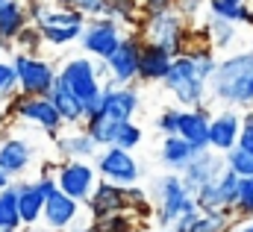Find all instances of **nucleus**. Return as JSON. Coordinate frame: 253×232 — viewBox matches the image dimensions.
I'll use <instances>...</instances> for the list:
<instances>
[{
  "instance_id": "30",
  "label": "nucleus",
  "mask_w": 253,
  "mask_h": 232,
  "mask_svg": "<svg viewBox=\"0 0 253 232\" xmlns=\"http://www.w3.org/2000/svg\"><path fill=\"white\" fill-rule=\"evenodd\" d=\"M141 138H144V132H141V126L135 120H118L115 123V135H112V147H121V150L132 153L141 144Z\"/></svg>"
},
{
  "instance_id": "4",
  "label": "nucleus",
  "mask_w": 253,
  "mask_h": 232,
  "mask_svg": "<svg viewBox=\"0 0 253 232\" xmlns=\"http://www.w3.org/2000/svg\"><path fill=\"white\" fill-rule=\"evenodd\" d=\"M56 77H59V82H62L65 88L83 103V120L97 112V97H100L103 82H100V77L94 71V59L91 56L68 59L62 68L56 71Z\"/></svg>"
},
{
  "instance_id": "17",
  "label": "nucleus",
  "mask_w": 253,
  "mask_h": 232,
  "mask_svg": "<svg viewBox=\"0 0 253 232\" xmlns=\"http://www.w3.org/2000/svg\"><path fill=\"white\" fill-rule=\"evenodd\" d=\"M77 218H80V203H77V200H71L68 194H62L59 188H56V191H50V194L44 197L42 221L47 224V230H50V232L71 230V227L77 224Z\"/></svg>"
},
{
  "instance_id": "38",
  "label": "nucleus",
  "mask_w": 253,
  "mask_h": 232,
  "mask_svg": "<svg viewBox=\"0 0 253 232\" xmlns=\"http://www.w3.org/2000/svg\"><path fill=\"white\" fill-rule=\"evenodd\" d=\"M177 123H180V109H162L156 117V129L162 135H177Z\"/></svg>"
},
{
  "instance_id": "10",
  "label": "nucleus",
  "mask_w": 253,
  "mask_h": 232,
  "mask_svg": "<svg viewBox=\"0 0 253 232\" xmlns=\"http://www.w3.org/2000/svg\"><path fill=\"white\" fill-rule=\"evenodd\" d=\"M141 36L135 30L124 33L121 44L112 50V56L106 59V82L112 85H132L138 77V53H141Z\"/></svg>"
},
{
  "instance_id": "3",
  "label": "nucleus",
  "mask_w": 253,
  "mask_h": 232,
  "mask_svg": "<svg viewBox=\"0 0 253 232\" xmlns=\"http://www.w3.org/2000/svg\"><path fill=\"white\" fill-rule=\"evenodd\" d=\"M150 200H156L153 206V221L162 227V230H171V224L183 215V212H194V197L189 194V188L183 185L180 174H162L153 179L150 185Z\"/></svg>"
},
{
  "instance_id": "8",
  "label": "nucleus",
  "mask_w": 253,
  "mask_h": 232,
  "mask_svg": "<svg viewBox=\"0 0 253 232\" xmlns=\"http://www.w3.org/2000/svg\"><path fill=\"white\" fill-rule=\"evenodd\" d=\"M124 33L126 30L118 21H112V18H85L83 33H80L77 41H80V47L85 50V56L106 62V59L112 56V50L121 44Z\"/></svg>"
},
{
  "instance_id": "16",
  "label": "nucleus",
  "mask_w": 253,
  "mask_h": 232,
  "mask_svg": "<svg viewBox=\"0 0 253 232\" xmlns=\"http://www.w3.org/2000/svg\"><path fill=\"white\" fill-rule=\"evenodd\" d=\"M209 103L194 106V109H180V123H177V135L183 141H189L194 147V153L209 147Z\"/></svg>"
},
{
  "instance_id": "36",
  "label": "nucleus",
  "mask_w": 253,
  "mask_h": 232,
  "mask_svg": "<svg viewBox=\"0 0 253 232\" xmlns=\"http://www.w3.org/2000/svg\"><path fill=\"white\" fill-rule=\"evenodd\" d=\"M18 94V77H15V68L9 59H0V100L6 103L9 97Z\"/></svg>"
},
{
  "instance_id": "51",
  "label": "nucleus",
  "mask_w": 253,
  "mask_h": 232,
  "mask_svg": "<svg viewBox=\"0 0 253 232\" xmlns=\"http://www.w3.org/2000/svg\"><path fill=\"white\" fill-rule=\"evenodd\" d=\"M0 3H3V0H0Z\"/></svg>"
},
{
  "instance_id": "2",
  "label": "nucleus",
  "mask_w": 253,
  "mask_h": 232,
  "mask_svg": "<svg viewBox=\"0 0 253 232\" xmlns=\"http://www.w3.org/2000/svg\"><path fill=\"white\" fill-rule=\"evenodd\" d=\"M135 33L141 36V41L156 44V47L168 50L171 56H180V53H186L191 47L189 21L174 6H162V9L141 12V21H138Z\"/></svg>"
},
{
  "instance_id": "22",
  "label": "nucleus",
  "mask_w": 253,
  "mask_h": 232,
  "mask_svg": "<svg viewBox=\"0 0 253 232\" xmlns=\"http://www.w3.org/2000/svg\"><path fill=\"white\" fill-rule=\"evenodd\" d=\"M97 144L85 135V129H77V132H68V135H56V153L62 156V162L68 159H83V162H91L97 156Z\"/></svg>"
},
{
  "instance_id": "29",
  "label": "nucleus",
  "mask_w": 253,
  "mask_h": 232,
  "mask_svg": "<svg viewBox=\"0 0 253 232\" xmlns=\"http://www.w3.org/2000/svg\"><path fill=\"white\" fill-rule=\"evenodd\" d=\"M138 221L129 212H115V215H103L97 221H91V232H135Z\"/></svg>"
},
{
  "instance_id": "26",
  "label": "nucleus",
  "mask_w": 253,
  "mask_h": 232,
  "mask_svg": "<svg viewBox=\"0 0 253 232\" xmlns=\"http://www.w3.org/2000/svg\"><path fill=\"white\" fill-rule=\"evenodd\" d=\"M206 9L212 18H221V21H230L236 27H253L251 18V6L248 3H230V0H206Z\"/></svg>"
},
{
  "instance_id": "45",
  "label": "nucleus",
  "mask_w": 253,
  "mask_h": 232,
  "mask_svg": "<svg viewBox=\"0 0 253 232\" xmlns=\"http://www.w3.org/2000/svg\"><path fill=\"white\" fill-rule=\"evenodd\" d=\"M50 3H56V6H71L74 0H50Z\"/></svg>"
},
{
  "instance_id": "19",
  "label": "nucleus",
  "mask_w": 253,
  "mask_h": 232,
  "mask_svg": "<svg viewBox=\"0 0 253 232\" xmlns=\"http://www.w3.org/2000/svg\"><path fill=\"white\" fill-rule=\"evenodd\" d=\"M171 62H174V56L168 50L144 41L141 53H138V77L135 79H141V82H162L168 68H171Z\"/></svg>"
},
{
  "instance_id": "42",
  "label": "nucleus",
  "mask_w": 253,
  "mask_h": 232,
  "mask_svg": "<svg viewBox=\"0 0 253 232\" xmlns=\"http://www.w3.org/2000/svg\"><path fill=\"white\" fill-rule=\"evenodd\" d=\"M138 3H141L144 12H150V9H162V6H171V0H138Z\"/></svg>"
},
{
  "instance_id": "41",
  "label": "nucleus",
  "mask_w": 253,
  "mask_h": 232,
  "mask_svg": "<svg viewBox=\"0 0 253 232\" xmlns=\"http://www.w3.org/2000/svg\"><path fill=\"white\" fill-rule=\"evenodd\" d=\"M230 232H253V218H236Z\"/></svg>"
},
{
  "instance_id": "18",
  "label": "nucleus",
  "mask_w": 253,
  "mask_h": 232,
  "mask_svg": "<svg viewBox=\"0 0 253 232\" xmlns=\"http://www.w3.org/2000/svg\"><path fill=\"white\" fill-rule=\"evenodd\" d=\"M239 129H242V120H239L236 109L212 112V117H209V150H215V153L224 156L230 147H236Z\"/></svg>"
},
{
  "instance_id": "6",
  "label": "nucleus",
  "mask_w": 253,
  "mask_h": 232,
  "mask_svg": "<svg viewBox=\"0 0 253 232\" xmlns=\"http://www.w3.org/2000/svg\"><path fill=\"white\" fill-rule=\"evenodd\" d=\"M12 68L18 77V94H33V97H47V91L56 82V68L53 62L36 56V53H18L12 50Z\"/></svg>"
},
{
  "instance_id": "27",
  "label": "nucleus",
  "mask_w": 253,
  "mask_h": 232,
  "mask_svg": "<svg viewBox=\"0 0 253 232\" xmlns=\"http://www.w3.org/2000/svg\"><path fill=\"white\" fill-rule=\"evenodd\" d=\"M0 230H24L18 218V191L15 182L0 188Z\"/></svg>"
},
{
  "instance_id": "46",
  "label": "nucleus",
  "mask_w": 253,
  "mask_h": 232,
  "mask_svg": "<svg viewBox=\"0 0 253 232\" xmlns=\"http://www.w3.org/2000/svg\"><path fill=\"white\" fill-rule=\"evenodd\" d=\"M0 232H27V230H0Z\"/></svg>"
},
{
  "instance_id": "15",
  "label": "nucleus",
  "mask_w": 253,
  "mask_h": 232,
  "mask_svg": "<svg viewBox=\"0 0 253 232\" xmlns=\"http://www.w3.org/2000/svg\"><path fill=\"white\" fill-rule=\"evenodd\" d=\"M36 156V147L21 135H3L0 138V168L9 174V179H18L30 171Z\"/></svg>"
},
{
  "instance_id": "35",
  "label": "nucleus",
  "mask_w": 253,
  "mask_h": 232,
  "mask_svg": "<svg viewBox=\"0 0 253 232\" xmlns=\"http://www.w3.org/2000/svg\"><path fill=\"white\" fill-rule=\"evenodd\" d=\"M42 44H44V41H42V33H39L36 24H27V27L12 39V50H18V53H36Z\"/></svg>"
},
{
  "instance_id": "49",
  "label": "nucleus",
  "mask_w": 253,
  "mask_h": 232,
  "mask_svg": "<svg viewBox=\"0 0 253 232\" xmlns=\"http://www.w3.org/2000/svg\"><path fill=\"white\" fill-rule=\"evenodd\" d=\"M251 18H253V6H251Z\"/></svg>"
},
{
  "instance_id": "13",
  "label": "nucleus",
  "mask_w": 253,
  "mask_h": 232,
  "mask_svg": "<svg viewBox=\"0 0 253 232\" xmlns=\"http://www.w3.org/2000/svg\"><path fill=\"white\" fill-rule=\"evenodd\" d=\"M221 171H224V156L206 147V150L194 153V159H191L189 165L180 171V179H183V185L189 188V194H194L197 188L209 185V182L221 174Z\"/></svg>"
},
{
  "instance_id": "20",
  "label": "nucleus",
  "mask_w": 253,
  "mask_h": 232,
  "mask_svg": "<svg viewBox=\"0 0 253 232\" xmlns=\"http://www.w3.org/2000/svg\"><path fill=\"white\" fill-rule=\"evenodd\" d=\"M15 191H18V218H21V227L24 230H33L42 221L44 194L39 191V185L33 179L30 182H15Z\"/></svg>"
},
{
  "instance_id": "47",
  "label": "nucleus",
  "mask_w": 253,
  "mask_h": 232,
  "mask_svg": "<svg viewBox=\"0 0 253 232\" xmlns=\"http://www.w3.org/2000/svg\"><path fill=\"white\" fill-rule=\"evenodd\" d=\"M150 232H174V230H150Z\"/></svg>"
},
{
  "instance_id": "44",
  "label": "nucleus",
  "mask_w": 253,
  "mask_h": 232,
  "mask_svg": "<svg viewBox=\"0 0 253 232\" xmlns=\"http://www.w3.org/2000/svg\"><path fill=\"white\" fill-rule=\"evenodd\" d=\"M6 185H12V179H9V174L0 168V188H6Z\"/></svg>"
},
{
  "instance_id": "1",
  "label": "nucleus",
  "mask_w": 253,
  "mask_h": 232,
  "mask_svg": "<svg viewBox=\"0 0 253 232\" xmlns=\"http://www.w3.org/2000/svg\"><path fill=\"white\" fill-rule=\"evenodd\" d=\"M206 103H218L224 109L253 106V50L218 59L215 74L206 79Z\"/></svg>"
},
{
  "instance_id": "12",
  "label": "nucleus",
  "mask_w": 253,
  "mask_h": 232,
  "mask_svg": "<svg viewBox=\"0 0 253 232\" xmlns=\"http://www.w3.org/2000/svg\"><path fill=\"white\" fill-rule=\"evenodd\" d=\"M138 106H141V94H138L135 85L103 82L94 115H103V117H109V120H132L135 112H138Z\"/></svg>"
},
{
  "instance_id": "40",
  "label": "nucleus",
  "mask_w": 253,
  "mask_h": 232,
  "mask_svg": "<svg viewBox=\"0 0 253 232\" xmlns=\"http://www.w3.org/2000/svg\"><path fill=\"white\" fill-rule=\"evenodd\" d=\"M236 147H242L245 153H251L253 156V126H242V129H239V141H236Z\"/></svg>"
},
{
  "instance_id": "48",
  "label": "nucleus",
  "mask_w": 253,
  "mask_h": 232,
  "mask_svg": "<svg viewBox=\"0 0 253 232\" xmlns=\"http://www.w3.org/2000/svg\"><path fill=\"white\" fill-rule=\"evenodd\" d=\"M230 3H248V0H230Z\"/></svg>"
},
{
  "instance_id": "31",
  "label": "nucleus",
  "mask_w": 253,
  "mask_h": 232,
  "mask_svg": "<svg viewBox=\"0 0 253 232\" xmlns=\"http://www.w3.org/2000/svg\"><path fill=\"white\" fill-rule=\"evenodd\" d=\"M39 33H42V41H44L47 47L62 50V47L74 44V41L80 39L83 27H39Z\"/></svg>"
},
{
  "instance_id": "21",
  "label": "nucleus",
  "mask_w": 253,
  "mask_h": 232,
  "mask_svg": "<svg viewBox=\"0 0 253 232\" xmlns=\"http://www.w3.org/2000/svg\"><path fill=\"white\" fill-rule=\"evenodd\" d=\"M191 159H194V147H191L189 141H183L180 135H162V144H159V162H162L165 171L180 174Z\"/></svg>"
},
{
  "instance_id": "5",
  "label": "nucleus",
  "mask_w": 253,
  "mask_h": 232,
  "mask_svg": "<svg viewBox=\"0 0 253 232\" xmlns=\"http://www.w3.org/2000/svg\"><path fill=\"white\" fill-rule=\"evenodd\" d=\"M162 85H165L168 94H171L180 106H186V109H194V106H203V103H206V82L200 79V74H197V68H194V59H191L189 53L174 56L168 74H165V79H162Z\"/></svg>"
},
{
  "instance_id": "33",
  "label": "nucleus",
  "mask_w": 253,
  "mask_h": 232,
  "mask_svg": "<svg viewBox=\"0 0 253 232\" xmlns=\"http://www.w3.org/2000/svg\"><path fill=\"white\" fill-rule=\"evenodd\" d=\"M224 168H227V171H233L239 179L253 176V156H251V153H245L242 147H230V150L224 153Z\"/></svg>"
},
{
  "instance_id": "23",
  "label": "nucleus",
  "mask_w": 253,
  "mask_h": 232,
  "mask_svg": "<svg viewBox=\"0 0 253 232\" xmlns=\"http://www.w3.org/2000/svg\"><path fill=\"white\" fill-rule=\"evenodd\" d=\"M30 24L27 3L24 0H3L0 3V41H9Z\"/></svg>"
},
{
  "instance_id": "28",
  "label": "nucleus",
  "mask_w": 253,
  "mask_h": 232,
  "mask_svg": "<svg viewBox=\"0 0 253 232\" xmlns=\"http://www.w3.org/2000/svg\"><path fill=\"white\" fill-rule=\"evenodd\" d=\"M141 3L138 0H106V18L118 21L121 27L129 24V27H138L141 21Z\"/></svg>"
},
{
  "instance_id": "14",
  "label": "nucleus",
  "mask_w": 253,
  "mask_h": 232,
  "mask_svg": "<svg viewBox=\"0 0 253 232\" xmlns=\"http://www.w3.org/2000/svg\"><path fill=\"white\" fill-rule=\"evenodd\" d=\"M88 218L97 221L103 215H115V212H126V200H124V185H115V182H106V179H97L88 200L83 203Z\"/></svg>"
},
{
  "instance_id": "52",
  "label": "nucleus",
  "mask_w": 253,
  "mask_h": 232,
  "mask_svg": "<svg viewBox=\"0 0 253 232\" xmlns=\"http://www.w3.org/2000/svg\"><path fill=\"white\" fill-rule=\"evenodd\" d=\"M251 50H253V47H251Z\"/></svg>"
},
{
  "instance_id": "50",
  "label": "nucleus",
  "mask_w": 253,
  "mask_h": 232,
  "mask_svg": "<svg viewBox=\"0 0 253 232\" xmlns=\"http://www.w3.org/2000/svg\"><path fill=\"white\" fill-rule=\"evenodd\" d=\"M85 232H91V230H85Z\"/></svg>"
},
{
  "instance_id": "11",
  "label": "nucleus",
  "mask_w": 253,
  "mask_h": 232,
  "mask_svg": "<svg viewBox=\"0 0 253 232\" xmlns=\"http://www.w3.org/2000/svg\"><path fill=\"white\" fill-rule=\"evenodd\" d=\"M56 188L68 194L71 200H77L80 206L88 200V194H91V188H94V182H97V171H94V165L91 162H83V159H68L62 165H56Z\"/></svg>"
},
{
  "instance_id": "39",
  "label": "nucleus",
  "mask_w": 253,
  "mask_h": 232,
  "mask_svg": "<svg viewBox=\"0 0 253 232\" xmlns=\"http://www.w3.org/2000/svg\"><path fill=\"white\" fill-rule=\"evenodd\" d=\"M171 6H174L186 21H191L200 9H206V0H171Z\"/></svg>"
},
{
  "instance_id": "37",
  "label": "nucleus",
  "mask_w": 253,
  "mask_h": 232,
  "mask_svg": "<svg viewBox=\"0 0 253 232\" xmlns=\"http://www.w3.org/2000/svg\"><path fill=\"white\" fill-rule=\"evenodd\" d=\"M71 9H77L83 18H106V0H74Z\"/></svg>"
},
{
  "instance_id": "34",
  "label": "nucleus",
  "mask_w": 253,
  "mask_h": 232,
  "mask_svg": "<svg viewBox=\"0 0 253 232\" xmlns=\"http://www.w3.org/2000/svg\"><path fill=\"white\" fill-rule=\"evenodd\" d=\"M233 215H236V218H253V176L239 179V191H236Z\"/></svg>"
},
{
  "instance_id": "32",
  "label": "nucleus",
  "mask_w": 253,
  "mask_h": 232,
  "mask_svg": "<svg viewBox=\"0 0 253 232\" xmlns=\"http://www.w3.org/2000/svg\"><path fill=\"white\" fill-rule=\"evenodd\" d=\"M236 224L233 215H206V212H197L194 224L186 232H230Z\"/></svg>"
},
{
  "instance_id": "9",
  "label": "nucleus",
  "mask_w": 253,
  "mask_h": 232,
  "mask_svg": "<svg viewBox=\"0 0 253 232\" xmlns=\"http://www.w3.org/2000/svg\"><path fill=\"white\" fill-rule=\"evenodd\" d=\"M94 171L100 179L106 182H115V185H138L141 179V168L135 162V156L129 150H121V147H100L97 156L91 159Z\"/></svg>"
},
{
  "instance_id": "43",
  "label": "nucleus",
  "mask_w": 253,
  "mask_h": 232,
  "mask_svg": "<svg viewBox=\"0 0 253 232\" xmlns=\"http://www.w3.org/2000/svg\"><path fill=\"white\" fill-rule=\"evenodd\" d=\"M6 56H12V44L9 41H0V59H6Z\"/></svg>"
},
{
  "instance_id": "7",
  "label": "nucleus",
  "mask_w": 253,
  "mask_h": 232,
  "mask_svg": "<svg viewBox=\"0 0 253 232\" xmlns=\"http://www.w3.org/2000/svg\"><path fill=\"white\" fill-rule=\"evenodd\" d=\"M15 117V120H24L30 126H39L42 132L47 135H59L62 132V120L56 115L53 103L47 97H33V94H15L6 100V117Z\"/></svg>"
},
{
  "instance_id": "24",
  "label": "nucleus",
  "mask_w": 253,
  "mask_h": 232,
  "mask_svg": "<svg viewBox=\"0 0 253 232\" xmlns=\"http://www.w3.org/2000/svg\"><path fill=\"white\" fill-rule=\"evenodd\" d=\"M47 100L53 103V109H56V115L62 123L68 126H77V123H83V103L65 88L62 82H59V77H56V82H53V88L47 91Z\"/></svg>"
},
{
  "instance_id": "25",
  "label": "nucleus",
  "mask_w": 253,
  "mask_h": 232,
  "mask_svg": "<svg viewBox=\"0 0 253 232\" xmlns=\"http://www.w3.org/2000/svg\"><path fill=\"white\" fill-rule=\"evenodd\" d=\"M203 33H206V44H209L215 53L227 50V47H230V44L239 39V27H236V24H230V21H221V18H212V15H209V21H206Z\"/></svg>"
}]
</instances>
